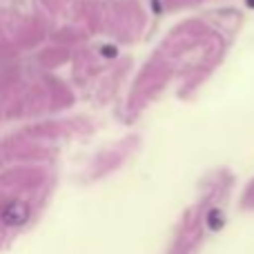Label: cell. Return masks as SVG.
Instances as JSON below:
<instances>
[{"instance_id": "obj_1", "label": "cell", "mask_w": 254, "mask_h": 254, "mask_svg": "<svg viewBox=\"0 0 254 254\" xmlns=\"http://www.w3.org/2000/svg\"><path fill=\"white\" fill-rule=\"evenodd\" d=\"M27 219H29V205L22 201L7 203L2 207V212H0V221L4 225H22Z\"/></svg>"}, {"instance_id": "obj_2", "label": "cell", "mask_w": 254, "mask_h": 254, "mask_svg": "<svg viewBox=\"0 0 254 254\" xmlns=\"http://www.w3.org/2000/svg\"><path fill=\"white\" fill-rule=\"evenodd\" d=\"M207 225H210V228H221V225H223V214H221L219 210H212V214L207 216Z\"/></svg>"}, {"instance_id": "obj_3", "label": "cell", "mask_w": 254, "mask_h": 254, "mask_svg": "<svg viewBox=\"0 0 254 254\" xmlns=\"http://www.w3.org/2000/svg\"><path fill=\"white\" fill-rule=\"evenodd\" d=\"M250 4H254V0H250Z\"/></svg>"}]
</instances>
